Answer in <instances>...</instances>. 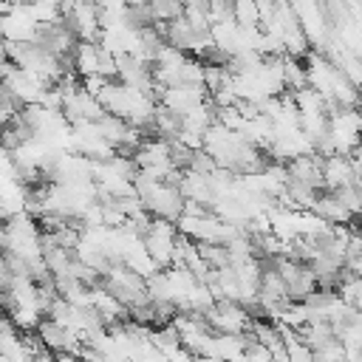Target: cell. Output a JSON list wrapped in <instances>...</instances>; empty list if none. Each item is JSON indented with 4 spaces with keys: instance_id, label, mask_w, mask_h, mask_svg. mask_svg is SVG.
Wrapping results in <instances>:
<instances>
[{
    "instance_id": "9",
    "label": "cell",
    "mask_w": 362,
    "mask_h": 362,
    "mask_svg": "<svg viewBox=\"0 0 362 362\" xmlns=\"http://www.w3.org/2000/svg\"><path fill=\"white\" fill-rule=\"evenodd\" d=\"M348 305H354V308H362V277H356V274H351L348 269H345V274H342V283H339V291H337Z\"/></svg>"
},
{
    "instance_id": "3",
    "label": "cell",
    "mask_w": 362,
    "mask_h": 362,
    "mask_svg": "<svg viewBox=\"0 0 362 362\" xmlns=\"http://www.w3.org/2000/svg\"><path fill=\"white\" fill-rule=\"evenodd\" d=\"M322 181H325V192H337V189H345V187L356 184L354 158L351 156H331V158H325Z\"/></svg>"
},
{
    "instance_id": "6",
    "label": "cell",
    "mask_w": 362,
    "mask_h": 362,
    "mask_svg": "<svg viewBox=\"0 0 362 362\" xmlns=\"http://www.w3.org/2000/svg\"><path fill=\"white\" fill-rule=\"evenodd\" d=\"M300 339H303V345H308V348L317 354L320 348H325L328 342H334V339H337V331H334V325H331V322L320 320V322H308V325L300 331Z\"/></svg>"
},
{
    "instance_id": "12",
    "label": "cell",
    "mask_w": 362,
    "mask_h": 362,
    "mask_svg": "<svg viewBox=\"0 0 362 362\" xmlns=\"http://www.w3.org/2000/svg\"><path fill=\"white\" fill-rule=\"evenodd\" d=\"M345 269H348L351 274H356V277H362V255H356V257H348V263H345Z\"/></svg>"
},
{
    "instance_id": "1",
    "label": "cell",
    "mask_w": 362,
    "mask_h": 362,
    "mask_svg": "<svg viewBox=\"0 0 362 362\" xmlns=\"http://www.w3.org/2000/svg\"><path fill=\"white\" fill-rule=\"evenodd\" d=\"M206 322L212 325L215 334H229V337H246L252 334V322L255 317H249V311L240 303L232 300H218L215 308L206 314Z\"/></svg>"
},
{
    "instance_id": "10",
    "label": "cell",
    "mask_w": 362,
    "mask_h": 362,
    "mask_svg": "<svg viewBox=\"0 0 362 362\" xmlns=\"http://www.w3.org/2000/svg\"><path fill=\"white\" fill-rule=\"evenodd\" d=\"M235 23L240 28H260V6L252 0L235 3Z\"/></svg>"
},
{
    "instance_id": "8",
    "label": "cell",
    "mask_w": 362,
    "mask_h": 362,
    "mask_svg": "<svg viewBox=\"0 0 362 362\" xmlns=\"http://www.w3.org/2000/svg\"><path fill=\"white\" fill-rule=\"evenodd\" d=\"M283 79H286V93H297L303 88H308V68L300 59L286 57V62H283Z\"/></svg>"
},
{
    "instance_id": "4",
    "label": "cell",
    "mask_w": 362,
    "mask_h": 362,
    "mask_svg": "<svg viewBox=\"0 0 362 362\" xmlns=\"http://www.w3.org/2000/svg\"><path fill=\"white\" fill-rule=\"evenodd\" d=\"M311 212H314L317 218H322L328 226H348V223L356 221V218L351 215V209H348L334 192H322V195L317 198V204L311 206Z\"/></svg>"
},
{
    "instance_id": "5",
    "label": "cell",
    "mask_w": 362,
    "mask_h": 362,
    "mask_svg": "<svg viewBox=\"0 0 362 362\" xmlns=\"http://www.w3.org/2000/svg\"><path fill=\"white\" fill-rule=\"evenodd\" d=\"M99 65H102V48L99 42H79L74 57H71V71L79 76V79H88V76H96L99 74Z\"/></svg>"
},
{
    "instance_id": "2",
    "label": "cell",
    "mask_w": 362,
    "mask_h": 362,
    "mask_svg": "<svg viewBox=\"0 0 362 362\" xmlns=\"http://www.w3.org/2000/svg\"><path fill=\"white\" fill-rule=\"evenodd\" d=\"M178 226L170 223V221H153V226L147 229V235L141 238L144 240V249L147 255L153 257V263L164 272V269H173V252H175V243H178Z\"/></svg>"
},
{
    "instance_id": "11",
    "label": "cell",
    "mask_w": 362,
    "mask_h": 362,
    "mask_svg": "<svg viewBox=\"0 0 362 362\" xmlns=\"http://www.w3.org/2000/svg\"><path fill=\"white\" fill-rule=\"evenodd\" d=\"M314 356H317V362H345V345L339 339H334L325 348H320Z\"/></svg>"
},
{
    "instance_id": "7",
    "label": "cell",
    "mask_w": 362,
    "mask_h": 362,
    "mask_svg": "<svg viewBox=\"0 0 362 362\" xmlns=\"http://www.w3.org/2000/svg\"><path fill=\"white\" fill-rule=\"evenodd\" d=\"M184 17L187 23L198 31V34H209L212 31V14H209V3L204 0H192V3H184Z\"/></svg>"
}]
</instances>
